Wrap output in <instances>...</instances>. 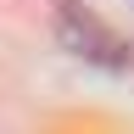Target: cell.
<instances>
[{
	"label": "cell",
	"instance_id": "cell-1",
	"mask_svg": "<svg viewBox=\"0 0 134 134\" xmlns=\"http://www.w3.org/2000/svg\"><path fill=\"white\" fill-rule=\"evenodd\" d=\"M62 39H67V50H78V56H90L100 67H134V45H123L112 28H100L78 6H62Z\"/></svg>",
	"mask_w": 134,
	"mask_h": 134
}]
</instances>
